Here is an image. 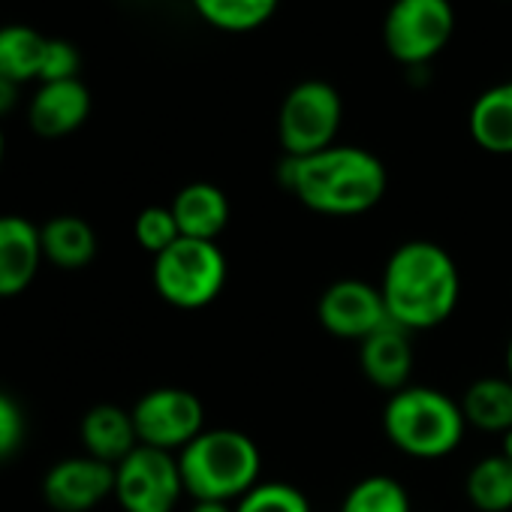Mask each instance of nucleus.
<instances>
[{"mask_svg":"<svg viewBox=\"0 0 512 512\" xmlns=\"http://www.w3.org/2000/svg\"><path fill=\"white\" fill-rule=\"evenodd\" d=\"M43 263L40 226L22 214H0V299L22 296Z\"/></svg>","mask_w":512,"mask_h":512,"instance_id":"obj_12","label":"nucleus"},{"mask_svg":"<svg viewBox=\"0 0 512 512\" xmlns=\"http://www.w3.org/2000/svg\"><path fill=\"white\" fill-rule=\"evenodd\" d=\"M40 241H43V260L64 272H79L91 266L97 256V232L85 217L76 214H58L49 217L40 226Z\"/></svg>","mask_w":512,"mask_h":512,"instance_id":"obj_17","label":"nucleus"},{"mask_svg":"<svg viewBox=\"0 0 512 512\" xmlns=\"http://www.w3.org/2000/svg\"><path fill=\"white\" fill-rule=\"evenodd\" d=\"M190 512H235V506L223 500H193Z\"/></svg>","mask_w":512,"mask_h":512,"instance_id":"obj_29","label":"nucleus"},{"mask_svg":"<svg viewBox=\"0 0 512 512\" xmlns=\"http://www.w3.org/2000/svg\"><path fill=\"white\" fill-rule=\"evenodd\" d=\"M91 115V91L82 79L46 82L28 106V124L43 139H64L76 133Z\"/></svg>","mask_w":512,"mask_h":512,"instance_id":"obj_13","label":"nucleus"},{"mask_svg":"<svg viewBox=\"0 0 512 512\" xmlns=\"http://www.w3.org/2000/svg\"><path fill=\"white\" fill-rule=\"evenodd\" d=\"M500 455H506L512 461V428L506 434H500Z\"/></svg>","mask_w":512,"mask_h":512,"instance_id":"obj_30","label":"nucleus"},{"mask_svg":"<svg viewBox=\"0 0 512 512\" xmlns=\"http://www.w3.org/2000/svg\"><path fill=\"white\" fill-rule=\"evenodd\" d=\"M281 0H193V10L202 22L226 34H247L263 28Z\"/></svg>","mask_w":512,"mask_h":512,"instance_id":"obj_22","label":"nucleus"},{"mask_svg":"<svg viewBox=\"0 0 512 512\" xmlns=\"http://www.w3.org/2000/svg\"><path fill=\"white\" fill-rule=\"evenodd\" d=\"M235 512H311V503L290 482H260L235 503Z\"/></svg>","mask_w":512,"mask_h":512,"instance_id":"obj_24","label":"nucleus"},{"mask_svg":"<svg viewBox=\"0 0 512 512\" xmlns=\"http://www.w3.org/2000/svg\"><path fill=\"white\" fill-rule=\"evenodd\" d=\"M133 232H136L139 247L154 253V256H160L166 247H172L181 238V229L175 223L172 208H163V205H151V208L139 211Z\"/></svg>","mask_w":512,"mask_h":512,"instance_id":"obj_25","label":"nucleus"},{"mask_svg":"<svg viewBox=\"0 0 512 512\" xmlns=\"http://www.w3.org/2000/svg\"><path fill=\"white\" fill-rule=\"evenodd\" d=\"M344 121V100L323 79L299 82L281 103L278 136L287 157H311L335 145Z\"/></svg>","mask_w":512,"mask_h":512,"instance_id":"obj_6","label":"nucleus"},{"mask_svg":"<svg viewBox=\"0 0 512 512\" xmlns=\"http://www.w3.org/2000/svg\"><path fill=\"white\" fill-rule=\"evenodd\" d=\"M22 440H25V413L13 395L0 392V461H7L13 452H19Z\"/></svg>","mask_w":512,"mask_h":512,"instance_id":"obj_27","label":"nucleus"},{"mask_svg":"<svg viewBox=\"0 0 512 512\" xmlns=\"http://www.w3.org/2000/svg\"><path fill=\"white\" fill-rule=\"evenodd\" d=\"M470 136L488 154H512V82H500L470 106Z\"/></svg>","mask_w":512,"mask_h":512,"instance_id":"obj_18","label":"nucleus"},{"mask_svg":"<svg viewBox=\"0 0 512 512\" xmlns=\"http://www.w3.org/2000/svg\"><path fill=\"white\" fill-rule=\"evenodd\" d=\"M16 103H19V85L0 76V118H4L7 112H13Z\"/></svg>","mask_w":512,"mask_h":512,"instance_id":"obj_28","label":"nucleus"},{"mask_svg":"<svg viewBox=\"0 0 512 512\" xmlns=\"http://www.w3.org/2000/svg\"><path fill=\"white\" fill-rule=\"evenodd\" d=\"M281 181L311 211L353 217L371 211L383 199L389 175L371 151L332 145L311 157H284Z\"/></svg>","mask_w":512,"mask_h":512,"instance_id":"obj_1","label":"nucleus"},{"mask_svg":"<svg viewBox=\"0 0 512 512\" xmlns=\"http://www.w3.org/2000/svg\"><path fill=\"white\" fill-rule=\"evenodd\" d=\"M169 208L175 214L181 238L214 241L229 223V199L220 187H214L208 181L181 187Z\"/></svg>","mask_w":512,"mask_h":512,"instance_id":"obj_16","label":"nucleus"},{"mask_svg":"<svg viewBox=\"0 0 512 512\" xmlns=\"http://www.w3.org/2000/svg\"><path fill=\"white\" fill-rule=\"evenodd\" d=\"M461 410L467 425L488 434H506L512 428V380L482 377L470 383L461 398Z\"/></svg>","mask_w":512,"mask_h":512,"instance_id":"obj_19","label":"nucleus"},{"mask_svg":"<svg viewBox=\"0 0 512 512\" xmlns=\"http://www.w3.org/2000/svg\"><path fill=\"white\" fill-rule=\"evenodd\" d=\"M79 64H82L79 49L70 40L49 37L46 40V52H43V67H40V85L79 79Z\"/></svg>","mask_w":512,"mask_h":512,"instance_id":"obj_26","label":"nucleus"},{"mask_svg":"<svg viewBox=\"0 0 512 512\" xmlns=\"http://www.w3.org/2000/svg\"><path fill=\"white\" fill-rule=\"evenodd\" d=\"M130 413H133L139 446H151L163 452H181L205 431L202 401L178 386H160L145 392Z\"/></svg>","mask_w":512,"mask_h":512,"instance_id":"obj_9","label":"nucleus"},{"mask_svg":"<svg viewBox=\"0 0 512 512\" xmlns=\"http://www.w3.org/2000/svg\"><path fill=\"white\" fill-rule=\"evenodd\" d=\"M82 446L91 458L106 461V464H121L136 446V425L133 413L118 407V404H97L82 416Z\"/></svg>","mask_w":512,"mask_h":512,"instance_id":"obj_15","label":"nucleus"},{"mask_svg":"<svg viewBox=\"0 0 512 512\" xmlns=\"http://www.w3.org/2000/svg\"><path fill=\"white\" fill-rule=\"evenodd\" d=\"M341 512H410V494L392 476H365L347 491Z\"/></svg>","mask_w":512,"mask_h":512,"instance_id":"obj_23","label":"nucleus"},{"mask_svg":"<svg viewBox=\"0 0 512 512\" xmlns=\"http://www.w3.org/2000/svg\"><path fill=\"white\" fill-rule=\"evenodd\" d=\"M455 34L449 0H395L383 19L386 52L404 67H422L437 58Z\"/></svg>","mask_w":512,"mask_h":512,"instance_id":"obj_7","label":"nucleus"},{"mask_svg":"<svg viewBox=\"0 0 512 512\" xmlns=\"http://www.w3.org/2000/svg\"><path fill=\"white\" fill-rule=\"evenodd\" d=\"M184 494L178 455L136 446L115 464V497L124 512H172Z\"/></svg>","mask_w":512,"mask_h":512,"instance_id":"obj_8","label":"nucleus"},{"mask_svg":"<svg viewBox=\"0 0 512 512\" xmlns=\"http://www.w3.org/2000/svg\"><path fill=\"white\" fill-rule=\"evenodd\" d=\"M46 40L49 37H43L40 31H34L28 25L0 28V76L16 85L40 79Z\"/></svg>","mask_w":512,"mask_h":512,"instance_id":"obj_20","label":"nucleus"},{"mask_svg":"<svg viewBox=\"0 0 512 512\" xmlns=\"http://www.w3.org/2000/svg\"><path fill=\"white\" fill-rule=\"evenodd\" d=\"M359 365H362V374L377 389H383L389 395L407 389L410 374H413L410 332L395 323H386L383 329H377L374 335H368L359 344Z\"/></svg>","mask_w":512,"mask_h":512,"instance_id":"obj_14","label":"nucleus"},{"mask_svg":"<svg viewBox=\"0 0 512 512\" xmlns=\"http://www.w3.org/2000/svg\"><path fill=\"white\" fill-rule=\"evenodd\" d=\"M0 163H4V133H0Z\"/></svg>","mask_w":512,"mask_h":512,"instance_id":"obj_32","label":"nucleus"},{"mask_svg":"<svg viewBox=\"0 0 512 512\" xmlns=\"http://www.w3.org/2000/svg\"><path fill=\"white\" fill-rule=\"evenodd\" d=\"M383 431L392 446L410 458H446L467 431V419L458 401L431 386H407L389 395L383 407Z\"/></svg>","mask_w":512,"mask_h":512,"instance_id":"obj_4","label":"nucleus"},{"mask_svg":"<svg viewBox=\"0 0 512 512\" xmlns=\"http://www.w3.org/2000/svg\"><path fill=\"white\" fill-rule=\"evenodd\" d=\"M184 491L193 500L238 503L253 485H260L263 455L244 431L211 428L178 452Z\"/></svg>","mask_w":512,"mask_h":512,"instance_id":"obj_3","label":"nucleus"},{"mask_svg":"<svg viewBox=\"0 0 512 512\" xmlns=\"http://www.w3.org/2000/svg\"><path fill=\"white\" fill-rule=\"evenodd\" d=\"M467 500L479 512H509L512 509V461L506 455L479 458L464 482Z\"/></svg>","mask_w":512,"mask_h":512,"instance_id":"obj_21","label":"nucleus"},{"mask_svg":"<svg viewBox=\"0 0 512 512\" xmlns=\"http://www.w3.org/2000/svg\"><path fill=\"white\" fill-rule=\"evenodd\" d=\"M506 371H509V380H512V341H509V350H506Z\"/></svg>","mask_w":512,"mask_h":512,"instance_id":"obj_31","label":"nucleus"},{"mask_svg":"<svg viewBox=\"0 0 512 512\" xmlns=\"http://www.w3.org/2000/svg\"><path fill=\"white\" fill-rule=\"evenodd\" d=\"M151 278L163 302L181 311H199L211 305L226 284V256L214 241L178 238L154 256Z\"/></svg>","mask_w":512,"mask_h":512,"instance_id":"obj_5","label":"nucleus"},{"mask_svg":"<svg viewBox=\"0 0 512 512\" xmlns=\"http://www.w3.org/2000/svg\"><path fill=\"white\" fill-rule=\"evenodd\" d=\"M380 293L395 326L428 332L452 317L461 296V278L440 244L407 241L389 256Z\"/></svg>","mask_w":512,"mask_h":512,"instance_id":"obj_2","label":"nucleus"},{"mask_svg":"<svg viewBox=\"0 0 512 512\" xmlns=\"http://www.w3.org/2000/svg\"><path fill=\"white\" fill-rule=\"evenodd\" d=\"M115 494V467L91 455H73L49 467L43 497L55 512H91Z\"/></svg>","mask_w":512,"mask_h":512,"instance_id":"obj_11","label":"nucleus"},{"mask_svg":"<svg viewBox=\"0 0 512 512\" xmlns=\"http://www.w3.org/2000/svg\"><path fill=\"white\" fill-rule=\"evenodd\" d=\"M317 317L323 329L344 341H365L377 329H383L389 320L386 302L380 287H371L365 281H335L317 305Z\"/></svg>","mask_w":512,"mask_h":512,"instance_id":"obj_10","label":"nucleus"}]
</instances>
